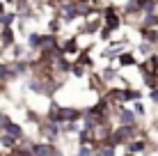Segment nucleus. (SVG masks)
<instances>
[{
	"label": "nucleus",
	"instance_id": "1",
	"mask_svg": "<svg viewBox=\"0 0 158 156\" xmlns=\"http://www.w3.org/2000/svg\"><path fill=\"white\" fill-rule=\"evenodd\" d=\"M99 16H101L103 25H106L108 30L119 32V30L124 28V19H122V12H119V7H117V5L106 2V5H103V7L99 9Z\"/></svg>",
	"mask_w": 158,
	"mask_h": 156
},
{
	"label": "nucleus",
	"instance_id": "2",
	"mask_svg": "<svg viewBox=\"0 0 158 156\" xmlns=\"http://www.w3.org/2000/svg\"><path fill=\"white\" fill-rule=\"evenodd\" d=\"M37 136H39V140L55 142V145H60V140H62L60 124H55V122H48V120H41V124L37 126Z\"/></svg>",
	"mask_w": 158,
	"mask_h": 156
},
{
	"label": "nucleus",
	"instance_id": "3",
	"mask_svg": "<svg viewBox=\"0 0 158 156\" xmlns=\"http://www.w3.org/2000/svg\"><path fill=\"white\" fill-rule=\"evenodd\" d=\"M154 149V142H151L149 136H140V138H133V140H128L124 145V152L128 154H135V156H147Z\"/></svg>",
	"mask_w": 158,
	"mask_h": 156
},
{
	"label": "nucleus",
	"instance_id": "4",
	"mask_svg": "<svg viewBox=\"0 0 158 156\" xmlns=\"http://www.w3.org/2000/svg\"><path fill=\"white\" fill-rule=\"evenodd\" d=\"M30 152H32V156H55L57 152H60V145H55V142H46V140H32L30 142Z\"/></svg>",
	"mask_w": 158,
	"mask_h": 156
},
{
	"label": "nucleus",
	"instance_id": "5",
	"mask_svg": "<svg viewBox=\"0 0 158 156\" xmlns=\"http://www.w3.org/2000/svg\"><path fill=\"white\" fill-rule=\"evenodd\" d=\"M96 74H99V78L103 80L106 87H112L115 83H119V74H122V71H119L115 64H106V67H101Z\"/></svg>",
	"mask_w": 158,
	"mask_h": 156
},
{
	"label": "nucleus",
	"instance_id": "6",
	"mask_svg": "<svg viewBox=\"0 0 158 156\" xmlns=\"http://www.w3.org/2000/svg\"><path fill=\"white\" fill-rule=\"evenodd\" d=\"M83 120V110L80 106H60V124H67V122H80Z\"/></svg>",
	"mask_w": 158,
	"mask_h": 156
},
{
	"label": "nucleus",
	"instance_id": "7",
	"mask_svg": "<svg viewBox=\"0 0 158 156\" xmlns=\"http://www.w3.org/2000/svg\"><path fill=\"white\" fill-rule=\"evenodd\" d=\"M2 133H7V136H12L14 140H23V138H28V131H25V126L23 124H19V122H14V120H9L7 124H5L2 129Z\"/></svg>",
	"mask_w": 158,
	"mask_h": 156
},
{
	"label": "nucleus",
	"instance_id": "8",
	"mask_svg": "<svg viewBox=\"0 0 158 156\" xmlns=\"http://www.w3.org/2000/svg\"><path fill=\"white\" fill-rule=\"evenodd\" d=\"M138 62H140V60L135 57V53L128 48V51H124V53H119V55H117L115 67H122V69H135V67H138Z\"/></svg>",
	"mask_w": 158,
	"mask_h": 156
},
{
	"label": "nucleus",
	"instance_id": "9",
	"mask_svg": "<svg viewBox=\"0 0 158 156\" xmlns=\"http://www.w3.org/2000/svg\"><path fill=\"white\" fill-rule=\"evenodd\" d=\"M135 32L140 35V41H147L158 48V28H135Z\"/></svg>",
	"mask_w": 158,
	"mask_h": 156
},
{
	"label": "nucleus",
	"instance_id": "10",
	"mask_svg": "<svg viewBox=\"0 0 158 156\" xmlns=\"http://www.w3.org/2000/svg\"><path fill=\"white\" fill-rule=\"evenodd\" d=\"M158 51L156 46H151V44H147V41H138V46L133 48V53H135V57H140V62L142 60H149L151 55Z\"/></svg>",
	"mask_w": 158,
	"mask_h": 156
},
{
	"label": "nucleus",
	"instance_id": "11",
	"mask_svg": "<svg viewBox=\"0 0 158 156\" xmlns=\"http://www.w3.org/2000/svg\"><path fill=\"white\" fill-rule=\"evenodd\" d=\"M25 48H28V51H39L41 48V32L39 30H30L28 35H25Z\"/></svg>",
	"mask_w": 158,
	"mask_h": 156
},
{
	"label": "nucleus",
	"instance_id": "12",
	"mask_svg": "<svg viewBox=\"0 0 158 156\" xmlns=\"http://www.w3.org/2000/svg\"><path fill=\"white\" fill-rule=\"evenodd\" d=\"M140 83H142L147 90H156L158 87V71H144V74H140Z\"/></svg>",
	"mask_w": 158,
	"mask_h": 156
},
{
	"label": "nucleus",
	"instance_id": "13",
	"mask_svg": "<svg viewBox=\"0 0 158 156\" xmlns=\"http://www.w3.org/2000/svg\"><path fill=\"white\" fill-rule=\"evenodd\" d=\"M19 145V140H14L12 136H7V133H0V152H2L5 156H7L12 149Z\"/></svg>",
	"mask_w": 158,
	"mask_h": 156
},
{
	"label": "nucleus",
	"instance_id": "14",
	"mask_svg": "<svg viewBox=\"0 0 158 156\" xmlns=\"http://www.w3.org/2000/svg\"><path fill=\"white\" fill-rule=\"evenodd\" d=\"M131 110L135 112V117H138L140 122H144L147 117H149V110H147V103H144V99H142V101H133V103H131Z\"/></svg>",
	"mask_w": 158,
	"mask_h": 156
},
{
	"label": "nucleus",
	"instance_id": "15",
	"mask_svg": "<svg viewBox=\"0 0 158 156\" xmlns=\"http://www.w3.org/2000/svg\"><path fill=\"white\" fill-rule=\"evenodd\" d=\"M138 28H158V12L142 14V19H140V25H138Z\"/></svg>",
	"mask_w": 158,
	"mask_h": 156
},
{
	"label": "nucleus",
	"instance_id": "16",
	"mask_svg": "<svg viewBox=\"0 0 158 156\" xmlns=\"http://www.w3.org/2000/svg\"><path fill=\"white\" fill-rule=\"evenodd\" d=\"M16 21H19L16 12H5L2 16H0V28H14Z\"/></svg>",
	"mask_w": 158,
	"mask_h": 156
},
{
	"label": "nucleus",
	"instance_id": "17",
	"mask_svg": "<svg viewBox=\"0 0 158 156\" xmlns=\"http://www.w3.org/2000/svg\"><path fill=\"white\" fill-rule=\"evenodd\" d=\"M9 83H12V78H9V64L0 57V85H5V87H7Z\"/></svg>",
	"mask_w": 158,
	"mask_h": 156
},
{
	"label": "nucleus",
	"instance_id": "18",
	"mask_svg": "<svg viewBox=\"0 0 158 156\" xmlns=\"http://www.w3.org/2000/svg\"><path fill=\"white\" fill-rule=\"evenodd\" d=\"M96 152H99L101 156H117V147H112V145L103 142V145H94Z\"/></svg>",
	"mask_w": 158,
	"mask_h": 156
},
{
	"label": "nucleus",
	"instance_id": "19",
	"mask_svg": "<svg viewBox=\"0 0 158 156\" xmlns=\"http://www.w3.org/2000/svg\"><path fill=\"white\" fill-rule=\"evenodd\" d=\"M149 101L154 103V108H158V87L156 90H149Z\"/></svg>",
	"mask_w": 158,
	"mask_h": 156
},
{
	"label": "nucleus",
	"instance_id": "20",
	"mask_svg": "<svg viewBox=\"0 0 158 156\" xmlns=\"http://www.w3.org/2000/svg\"><path fill=\"white\" fill-rule=\"evenodd\" d=\"M151 2H156V0H138V5H140V9L147 7V5H151Z\"/></svg>",
	"mask_w": 158,
	"mask_h": 156
},
{
	"label": "nucleus",
	"instance_id": "21",
	"mask_svg": "<svg viewBox=\"0 0 158 156\" xmlns=\"http://www.w3.org/2000/svg\"><path fill=\"white\" fill-rule=\"evenodd\" d=\"M5 12H7V9H5V2H2V0H0V16H2Z\"/></svg>",
	"mask_w": 158,
	"mask_h": 156
},
{
	"label": "nucleus",
	"instance_id": "22",
	"mask_svg": "<svg viewBox=\"0 0 158 156\" xmlns=\"http://www.w3.org/2000/svg\"><path fill=\"white\" fill-rule=\"evenodd\" d=\"M55 156H69V154H67V152H62V149H60V152H57Z\"/></svg>",
	"mask_w": 158,
	"mask_h": 156
},
{
	"label": "nucleus",
	"instance_id": "23",
	"mask_svg": "<svg viewBox=\"0 0 158 156\" xmlns=\"http://www.w3.org/2000/svg\"><path fill=\"white\" fill-rule=\"evenodd\" d=\"M122 156H135V154H128V152H124V154H122Z\"/></svg>",
	"mask_w": 158,
	"mask_h": 156
}]
</instances>
